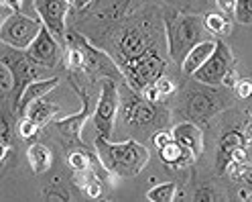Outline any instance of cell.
Masks as SVG:
<instances>
[{"label": "cell", "mask_w": 252, "mask_h": 202, "mask_svg": "<svg viewBox=\"0 0 252 202\" xmlns=\"http://www.w3.org/2000/svg\"><path fill=\"white\" fill-rule=\"evenodd\" d=\"M177 192V186L175 182H163V184H157L147 192V200H153V202H171L175 200Z\"/></svg>", "instance_id": "obj_23"}, {"label": "cell", "mask_w": 252, "mask_h": 202, "mask_svg": "<svg viewBox=\"0 0 252 202\" xmlns=\"http://www.w3.org/2000/svg\"><path fill=\"white\" fill-rule=\"evenodd\" d=\"M41 129H43V127L39 125V122L33 121L31 117H27V115L19 121V125H17V131H19V135H21L23 139H33Z\"/></svg>", "instance_id": "obj_27"}, {"label": "cell", "mask_w": 252, "mask_h": 202, "mask_svg": "<svg viewBox=\"0 0 252 202\" xmlns=\"http://www.w3.org/2000/svg\"><path fill=\"white\" fill-rule=\"evenodd\" d=\"M0 64H4L14 78V88H12V106L17 104L23 96L25 88L41 78V68L37 61L29 55L27 49H17L8 43L0 45Z\"/></svg>", "instance_id": "obj_6"}, {"label": "cell", "mask_w": 252, "mask_h": 202, "mask_svg": "<svg viewBox=\"0 0 252 202\" xmlns=\"http://www.w3.org/2000/svg\"><path fill=\"white\" fill-rule=\"evenodd\" d=\"M226 106L224 96L216 90V86L201 84L189 86L183 90L181 96V113L187 121L191 122H208L214 115H218Z\"/></svg>", "instance_id": "obj_4"}, {"label": "cell", "mask_w": 252, "mask_h": 202, "mask_svg": "<svg viewBox=\"0 0 252 202\" xmlns=\"http://www.w3.org/2000/svg\"><path fill=\"white\" fill-rule=\"evenodd\" d=\"M173 139V135H171V131H165V129H161V131H157V133H153V145L157 147V149H163L169 141Z\"/></svg>", "instance_id": "obj_32"}, {"label": "cell", "mask_w": 252, "mask_h": 202, "mask_svg": "<svg viewBox=\"0 0 252 202\" xmlns=\"http://www.w3.org/2000/svg\"><path fill=\"white\" fill-rule=\"evenodd\" d=\"M90 2H92V0H75V4H73V6H75L77 10H84V8H88Z\"/></svg>", "instance_id": "obj_40"}, {"label": "cell", "mask_w": 252, "mask_h": 202, "mask_svg": "<svg viewBox=\"0 0 252 202\" xmlns=\"http://www.w3.org/2000/svg\"><path fill=\"white\" fill-rule=\"evenodd\" d=\"M210 192H212L210 188H199L193 200H216V194H210Z\"/></svg>", "instance_id": "obj_37"}, {"label": "cell", "mask_w": 252, "mask_h": 202, "mask_svg": "<svg viewBox=\"0 0 252 202\" xmlns=\"http://www.w3.org/2000/svg\"><path fill=\"white\" fill-rule=\"evenodd\" d=\"M155 86H157V90H159L161 98H167V96H171V94H175V90H177L175 82H173L171 78H169V76H165V74H163L161 78H157Z\"/></svg>", "instance_id": "obj_28"}, {"label": "cell", "mask_w": 252, "mask_h": 202, "mask_svg": "<svg viewBox=\"0 0 252 202\" xmlns=\"http://www.w3.org/2000/svg\"><path fill=\"white\" fill-rule=\"evenodd\" d=\"M238 80H240V76H238V72H236V68H234V70H230V72H228V76L224 78V82H222V86H226V88L234 90V86H236V84H238Z\"/></svg>", "instance_id": "obj_36"}, {"label": "cell", "mask_w": 252, "mask_h": 202, "mask_svg": "<svg viewBox=\"0 0 252 202\" xmlns=\"http://www.w3.org/2000/svg\"><path fill=\"white\" fill-rule=\"evenodd\" d=\"M203 23H206V29L210 31V33L218 35V37L228 35L230 29H232L230 21L224 17L222 12H210V14H206V17H203Z\"/></svg>", "instance_id": "obj_22"}, {"label": "cell", "mask_w": 252, "mask_h": 202, "mask_svg": "<svg viewBox=\"0 0 252 202\" xmlns=\"http://www.w3.org/2000/svg\"><path fill=\"white\" fill-rule=\"evenodd\" d=\"M94 147H96L100 165L116 178H136L151 160V151L136 139L112 143L110 139L98 135Z\"/></svg>", "instance_id": "obj_1"}, {"label": "cell", "mask_w": 252, "mask_h": 202, "mask_svg": "<svg viewBox=\"0 0 252 202\" xmlns=\"http://www.w3.org/2000/svg\"><path fill=\"white\" fill-rule=\"evenodd\" d=\"M122 88L124 94H120V117L126 127L149 135L151 131L157 133L167 125L169 113L165 108H161L157 102H149L140 92L132 90L126 82Z\"/></svg>", "instance_id": "obj_3"}, {"label": "cell", "mask_w": 252, "mask_h": 202, "mask_svg": "<svg viewBox=\"0 0 252 202\" xmlns=\"http://www.w3.org/2000/svg\"><path fill=\"white\" fill-rule=\"evenodd\" d=\"M67 2H71V4H75V0H67Z\"/></svg>", "instance_id": "obj_41"}, {"label": "cell", "mask_w": 252, "mask_h": 202, "mask_svg": "<svg viewBox=\"0 0 252 202\" xmlns=\"http://www.w3.org/2000/svg\"><path fill=\"white\" fill-rule=\"evenodd\" d=\"M250 202H252V194H250Z\"/></svg>", "instance_id": "obj_42"}, {"label": "cell", "mask_w": 252, "mask_h": 202, "mask_svg": "<svg viewBox=\"0 0 252 202\" xmlns=\"http://www.w3.org/2000/svg\"><path fill=\"white\" fill-rule=\"evenodd\" d=\"M238 180L244 182V184H250L252 186V163H240V174H238Z\"/></svg>", "instance_id": "obj_34"}, {"label": "cell", "mask_w": 252, "mask_h": 202, "mask_svg": "<svg viewBox=\"0 0 252 202\" xmlns=\"http://www.w3.org/2000/svg\"><path fill=\"white\" fill-rule=\"evenodd\" d=\"M216 43H218V41H214V39H203L201 43H197L195 47L187 53L183 66H181V72H183L185 76H193V74L210 59V55H212L214 49H216Z\"/></svg>", "instance_id": "obj_18"}, {"label": "cell", "mask_w": 252, "mask_h": 202, "mask_svg": "<svg viewBox=\"0 0 252 202\" xmlns=\"http://www.w3.org/2000/svg\"><path fill=\"white\" fill-rule=\"evenodd\" d=\"M165 66H167V61L161 55V47L155 45V47L147 49L138 57L122 64L120 70H122L126 84L136 92H143L149 84H155L157 78H161L165 74Z\"/></svg>", "instance_id": "obj_5"}, {"label": "cell", "mask_w": 252, "mask_h": 202, "mask_svg": "<svg viewBox=\"0 0 252 202\" xmlns=\"http://www.w3.org/2000/svg\"><path fill=\"white\" fill-rule=\"evenodd\" d=\"M216 2H218V8L222 10V12H226L228 17H234L236 2H238V0H216Z\"/></svg>", "instance_id": "obj_35"}, {"label": "cell", "mask_w": 252, "mask_h": 202, "mask_svg": "<svg viewBox=\"0 0 252 202\" xmlns=\"http://www.w3.org/2000/svg\"><path fill=\"white\" fill-rule=\"evenodd\" d=\"M67 165L73 169V172H80V169H88L92 167V155L80 147V149H71L67 153Z\"/></svg>", "instance_id": "obj_25"}, {"label": "cell", "mask_w": 252, "mask_h": 202, "mask_svg": "<svg viewBox=\"0 0 252 202\" xmlns=\"http://www.w3.org/2000/svg\"><path fill=\"white\" fill-rule=\"evenodd\" d=\"M65 39L67 43H73L77 45L84 55H86V68L84 72L92 76V80H98V78H112V80H118V78H124L122 76V70L116 61L110 57L104 49H98L88 41V37H84L82 33L77 31H69L65 33Z\"/></svg>", "instance_id": "obj_8"}, {"label": "cell", "mask_w": 252, "mask_h": 202, "mask_svg": "<svg viewBox=\"0 0 252 202\" xmlns=\"http://www.w3.org/2000/svg\"><path fill=\"white\" fill-rule=\"evenodd\" d=\"M43 27L41 19H31L23 12H12L0 25V41L8 43L17 49H29Z\"/></svg>", "instance_id": "obj_10"}, {"label": "cell", "mask_w": 252, "mask_h": 202, "mask_svg": "<svg viewBox=\"0 0 252 202\" xmlns=\"http://www.w3.org/2000/svg\"><path fill=\"white\" fill-rule=\"evenodd\" d=\"M12 88H14L12 72H10L4 64H0V92H2V94H8Z\"/></svg>", "instance_id": "obj_29"}, {"label": "cell", "mask_w": 252, "mask_h": 202, "mask_svg": "<svg viewBox=\"0 0 252 202\" xmlns=\"http://www.w3.org/2000/svg\"><path fill=\"white\" fill-rule=\"evenodd\" d=\"M69 84H71V88L77 92V96L82 98V108H80V113H77V115H71V117H65V119H57V121H53V127H55L63 137H65L69 143H73V145H77V147H84V149H86V143L82 141V131H84L86 121L92 119V115H94L92 106H90V94H88L84 88L77 86L75 82L69 80Z\"/></svg>", "instance_id": "obj_12"}, {"label": "cell", "mask_w": 252, "mask_h": 202, "mask_svg": "<svg viewBox=\"0 0 252 202\" xmlns=\"http://www.w3.org/2000/svg\"><path fill=\"white\" fill-rule=\"evenodd\" d=\"M29 55L33 57L39 66L43 68H55L59 61H61V41L51 33L49 29H47L45 25L41 27L39 35L35 37V41L29 45Z\"/></svg>", "instance_id": "obj_14"}, {"label": "cell", "mask_w": 252, "mask_h": 202, "mask_svg": "<svg viewBox=\"0 0 252 202\" xmlns=\"http://www.w3.org/2000/svg\"><path fill=\"white\" fill-rule=\"evenodd\" d=\"M236 68V57L234 53L230 51V47L224 43V41H220L216 43V49L214 53L210 55V59L203 64L195 74V82H201V84H210V86H222L224 82V78L228 76L230 70Z\"/></svg>", "instance_id": "obj_11"}, {"label": "cell", "mask_w": 252, "mask_h": 202, "mask_svg": "<svg viewBox=\"0 0 252 202\" xmlns=\"http://www.w3.org/2000/svg\"><path fill=\"white\" fill-rule=\"evenodd\" d=\"M159 158H161V162H163L165 165H169V167H173V169L187 167V165H191V163L197 160L191 151L185 149L181 143H177L175 139H171V141H169L163 149H159Z\"/></svg>", "instance_id": "obj_17"}, {"label": "cell", "mask_w": 252, "mask_h": 202, "mask_svg": "<svg viewBox=\"0 0 252 202\" xmlns=\"http://www.w3.org/2000/svg\"><path fill=\"white\" fill-rule=\"evenodd\" d=\"M63 61H65V68L69 72H84V68H86V55L73 43L67 45L65 53H63Z\"/></svg>", "instance_id": "obj_24"}, {"label": "cell", "mask_w": 252, "mask_h": 202, "mask_svg": "<svg viewBox=\"0 0 252 202\" xmlns=\"http://www.w3.org/2000/svg\"><path fill=\"white\" fill-rule=\"evenodd\" d=\"M244 135H246V139H248V143H252V117H248L246 119V122H244Z\"/></svg>", "instance_id": "obj_39"}, {"label": "cell", "mask_w": 252, "mask_h": 202, "mask_svg": "<svg viewBox=\"0 0 252 202\" xmlns=\"http://www.w3.org/2000/svg\"><path fill=\"white\" fill-rule=\"evenodd\" d=\"M118 108H120L118 84H116V80H112V78H106L104 84H102V92L98 96V102L94 106V115H92V122H94V127H96L98 135H102L106 139H112Z\"/></svg>", "instance_id": "obj_9"}, {"label": "cell", "mask_w": 252, "mask_h": 202, "mask_svg": "<svg viewBox=\"0 0 252 202\" xmlns=\"http://www.w3.org/2000/svg\"><path fill=\"white\" fill-rule=\"evenodd\" d=\"M35 10L39 12V19L43 21V25L51 31V33L63 41L65 39V19L69 14L71 2L67 0H33Z\"/></svg>", "instance_id": "obj_13"}, {"label": "cell", "mask_w": 252, "mask_h": 202, "mask_svg": "<svg viewBox=\"0 0 252 202\" xmlns=\"http://www.w3.org/2000/svg\"><path fill=\"white\" fill-rule=\"evenodd\" d=\"M228 160H232V162H238V163H246V162H248V151H246V145H242V147H236L234 151H230Z\"/></svg>", "instance_id": "obj_33"}, {"label": "cell", "mask_w": 252, "mask_h": 202, "mask_svg": "<svg viewBox=\"0 0 252 202\" xmlns=\"http://www.w3.org/2000/svg\"><path fill=\"white\" fill-rule=\"evenodd\" d=\"M234 94L240 100H246L252 96V80H246V78H240L238 84L234 86Z\"/></svg>", "instance_id": "obj_30"}, {"label": "cell", "mask_w": 252, "mask_h": 202, "mask_svg": "<svg viewBox=\"0 0 252 202\" xmlns=\"http://www.w3.org/2000/svg\"><path fill=\"white\" fill-rule=\"evenodd\" d=\"M6 6H10L14 12H21L23 10V0H2Z\"/></svg>", "instance_id": "obj_38"}, {"label": "cell", "mask_w": 252, "mask_h": 202, "mask_svg": "<svg viewBox=\"0 0 252 202\" xmlns=\"http://www.w3.org/2000/svg\"><path fill=\"white\" fill-rule=\"evenodd\" d=\"M84 192H86L90 198H94V200L102 198V194H104V184H102V180L96 176V178H94V180L86 186V188H84Z\"/></svg>", "instance_id": "obj_31"}, {"label": "cell", "mask_w": 252, "mask_h": 202, "mask_svg": "<svg viewBox=\"0 0 252 202\" xmlns=\"http://www.w3.org/2000/svg\"><path fill=\"white\" fill-rule=\"evenodd\" d=\"M57 86H59V78H39V80L31 82L25 88L21 100L12 106V113L19 115V117H25V113L29 111L31 104H33L35 100H39V98H43V96H47V94H51Z\"/></svg>", "instance_id": "obj_15"}, {"label": "cell", "mask_w": 252, "mask_h": 202, "mask_svg": "<svg viewBox=\"0 0 252 202\" xmlns=\"http://www.w3.org/2000/svg\"><path fill=\"white\" fill-rule=\"evenodd\" d=\"M27 160H29L31 167H33V172L37 176H41V174H45L47 169L51 167L53 153H51V149L47 147L45 143H33L27 149Z\"/></svg>", "instance_id": "obj_19"}, {"label": "cell", "mask_w": 252, "mask_h": 202, "mask_svg": "<svg viewBox=\"0 0 252 202\" xmlns=\"http://www.w3.org/2000/svg\"><path fill=\"white\" fill-rule=\"evenodd\" d=\"M161 45L159 37H157V29L145 23H130L120 31V37L116 41V53L118 61L116 64L122 66L126 61H130L138 57L140 53H145L147 49Z\"/></svg>", "instance_id": "obj_7"}, {"label": "cell", "mask_w": 252, "mask_h": 202, "mask_svg": "<svg viewBox=\"0 0 252 202\" xmlns=\"http://www.w3.org/2000/svg\"><path fill=\"white\" fill-rule=\"evenodd\" d=\"M246 143H248V139H246L244 131H238V129H228V131H224L222 137H220V151H218L220 160H222V167H224V163L228 162L230 151H234L236 147H242V145H246Z\"/></svg>", "instance_id": "obj_21"}, {"label": "cell", "mask_w": 252, "mask_h": 202, "mask_svg": "<svg viewBox=\"0 0 252 202\" xmlns=\"http://www.w3.org/2000/svg\"><path fill=\"white\" fill-rule=\"evenodd\" d=\"M234 21L240 25H252V0H238L236 2Z\"/></svg>", "instance_id": "obj_26"}, {"label": "cell", "mask_w": 252, "mask_h": 202, "mask_svg": "<svg viewBox=\"0 0 252 202\" xmlns=\"http://www.w3.org/2000/svg\"><path fill=\"white\" fill-rule=\"evenodd\" d=\"M171 135L177 143H181L185 149L191 151L195 158L203 153V131L199 129L197 122L191 121H183L179 125H175L171 129Z\"/></svg>", "instance_id": "obj_16"}, {"label": "cell", "mask_w": 252, "mask_h": 202, "mask_svg": "<svg viewBox=\"0 0 252 202\" xmlns=\"http://www.w3.org/2000/svg\"><path fill=\"white\" fill-rule=\"evenodd\" d=\"M59 113V104L55 102H49L47 100V96L35 100L33 104L29 106V111H27V117H31L33 121H37L41 127H45L47 122H51L55 121V115Z\"/></svg>", "instance_id": "obj_20"}, {"label": "cell", "mask_w": 252, "mask_h": 202, "mask_svg": "<svg viewBox=\"0 0 252 202\" xmlns=\"http://www.w3.org/2000/svg\"><path fill=\"white\" fill-rule=\"evenodd\" d=\"M206 23L199 14H185L179 10H169L165 14V43L167 55L171 61L181 68L187 53L191 51L197 43L203 41L206 33Z\"/></svg>", "instance_id": "obj_2"}]
</instances>
